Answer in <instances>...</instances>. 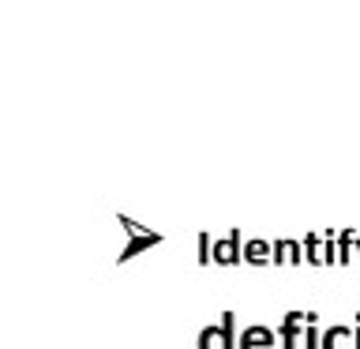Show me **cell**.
Listing matches in <instances>:
<instances>
[{"label":"cell","instance_id":"obj_1","mask_svg":"<svg viewBox=\"0 0 360 349\" xmlns=\"http://www.w3.org/2000/svg\"><path fill=\"white\" fill-rule=\"evenodd\" d=\"M233 331H236V312H221L218 326H202L199 331V349H240Z\"/></svg>","mask_w":360,"mask_h":349},{"label":"cell","instance_id":"obj_2","mask_svg":"<svg viewBox=\"0 0 360 349\" xmlns=\"http://www.w3.org/2000/svg\"><path fill=\"white\" fill-rule=\"evenodd\" d=\"M120 229L124 233H131V244L128 248H120V263H124V259H131V255H139L143 252V248H154V244H162V236H158V233H146V229H139V225H135L131 218H120Z\"/></svg>","mask_w":360,"mask_h":349},{"label":"cell","instance_id":"obj_3","mask_svg":"<svg viewBox=\"0 0 360 349\" xmlns=\"http://www.w3.org/2000/svg\"><path fill=\"white\" fill-rule=\"evenodd\" d=\"M244 259V248H240V233H229L225 241L214 244V263H221V267H236Z\"/></svg>","mask_w":360,"mask_h":349},{"label":"cell","instance_id":"obj_4","mask_svg":"<svg viewBox=\"0 0 360 349\" xmlns=\"http://www.w3.org/2000/svg\"><path fill=\"white\" fill-rule=\"evenodd\" d=\"M274 345H278V334L263 323L248 326V331L240 334V349H274Z\"/></svg>","mask_w":360,"mask_h":349},{"label":"cell","instance_id":"obj_5","mask_svg":"<svg viewBox=\"0 0 360 349\" xmlns=\"http://www.w3.org/2000/svg\"><path fill=\"white\" fill-rule=\"evenodd\" d=\"M300 323H308V312H285V319H281V349H297V334H300Z\"/></svg>","mask_w":360,"mask_h":349},{"label":"cell","instance_id":"obj_6","mask_svg":"<svg viewBox=\"0 0 360 349\" xmlns=\"http://www.w3.org/2000/svg\"><path fill=\"white\" fill-rule=\"evenodd\" d=\"M323 349H356V334L349 326H330L323 334Z\"/></svg>","mask_w":360,"mask_h":349},{"label":"cell","instance_id":"obj_7","mask_svg":"<svg viewBox=\"0 0 360 349\" xmlns=\"http://www.w3.org/2000/svg\"><path fill=\"white\" fill-rule=\"evenodd\" d=\"M244 263H255V267L274 263V244H266V241H248V244H244Z\"/></svg>","mask_w":360,"mask_h":349},{"label":"cell","instance_id":"obj_8","mask_svg":"<svg viewBox=\"0 0 360 349\" xmlns=\"http://www.w3.org/2000/svg\"><path fill=\"white\" fill-rule=\"evenodd\" d=\"M274 263H297L300 267V244L297 241H274Z\"/></svg>","mask_w":360,"mask_h":349},{"label":"cell","instance_id":"obj_9","mask_svg":"<svg viewBox=\"0 0 360 349\" xmlns=\"http://www.w3.org/2000/svg\"><path fill=\"white\" fill-rule=\"evenodd\" d=\"M304 342H308L304 349H323V345H319V334H315V323H308V338H304Z\"/></svg>","mask_w":360,"mask_h":349},{"label":"cell","instance_id":"obj_10","mask_svg":"<svg viewBox=\"0 0 360 349\" xmlns=\"http://www.w3.org/2000/svg\"><path fill=\"white\" fill-rule=\"evenodd\" d=\"M356 349H360V323H356Z\"/></svg>","mask_w":360,"mask_h":349}]
</instances>
